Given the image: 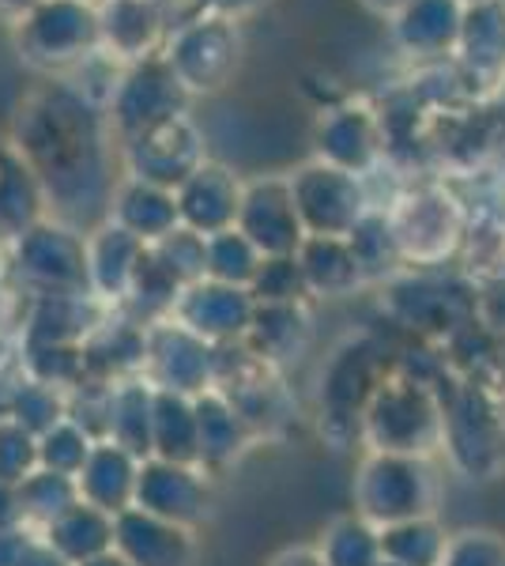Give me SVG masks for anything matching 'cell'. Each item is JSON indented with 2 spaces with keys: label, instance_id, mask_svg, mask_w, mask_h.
<instances>
[{
  "label": "cell",
  "instance_id": "21",
  "mask_svg": "<svg viewBox=\"0 0 505 566\" xmlns=\"http://www.w3.org/2000/svg\"><path fill=\"white\" fill-rule=\"evenodd\" d=\"M136 476H140V458L117 446L114 438H98L84 469L76 472V491L91 506L117 517L136 502Z\"/></svg>",
  "mask_w": 505,
  "mask_h": 566
},
{
  "label": "cell",
  "instance_id": "23",
  "mask_svg": "<svg viewBox=\"0 0 505 566\" xmlns=\"http://www.w3.org/2000/svg\"><path fill=\"white\" fill-rule=\"evenodd\" d=\"M144 258V242L136 234H128L125 227H117L114 219L98 223L87 234V276H91V295L95 298H128L133 287L136 264Z\"/></svg>",
  "mask_w": 505,
  "mask_h": 566
},
{
  "label": "cell",
  "instance_id": "52",
  "mask_svg": "<svg viewBox=\"0 0 505 566\" xmlns=\"http://www.w3.org/2000/svg\"><path fill=\"white\" fill-rule=\"evenodd\" d=\"M381 566H397V563H389V559H381Z\"/></svg>",
  "mask_w": 505,
  "mask_h": 566
},
{
  "label": "cell",
  "instance_id": "26",
  "mask_svg": "<svg viewBox=\"0 0 505 566\" xmlns=\"http://www.w3.org/2000/svg\"><path fill=\"white\" fill-rule=\"evenodd\" d=\"M39 536L72 566H84L98 559V555L114 552V514L80 499L76 506L64 510L57 522L45 525Z\"/></svg>",
  "mask_w": 505,
  "mask_h": 566
},
{
  "label": "cell",
  "instance_id": "32",
  "mask_svg": "<svg viewBox=\"0 0 505 566\" xmlns=\"http://www.w3.org/2000/svg\"><path fill=\"white\" fill-rule=\"evenodd\" d=\"M449 536L434 517H411L381 528V555L397 566H442Z\"/></svg>",
  "mask_w": 505,
  "mask_h": 566
},
{
  "label": "cell",
  "instance_id": "28",
  "mask_svg": "<svg viewBox=\"0 0 505 566\" xmlns=\"http://www.w3.org/2000/svg\"><path fill=\"white\" fill-rule=\"evenodd\" d=\"M298 264L306 276L309 295L325 298H344L351 295L358 283H366L362 269L355 261V250L347 239H328V234H306V242L298 245Z\"/></svg>",
  "mask_w": 505,
  "mask_h": 566
},
{
  "label": "cell",
  "instance_id": "8",
  "mask_svg": "<svg viewBox=\"0 0 505 566\" xmlns=\"http://www.w3.org/2000/svg\"><path fill=\"white\" fill-rule=\"evenodd\" d=\"M178 114H189V95L170 72L167 57L159 53V57L125 69L122 87L106 106V125L125 144Z\"/></svg>",
  "mask_w": 505,
  "mask_h": 566
},
{
  "label": "cell",
  "instance_id": "46",
  "mask_svg": "<svg viewBox=\"0 0 505 566\" xmlns=\"http://www.w3.org/2000/svg\"><path fill=\"white\" fill-rule=\"evenodd\" d=\"M20 566H72V563L64 559V555L53 552V547L45 544L42 536H34V544L27 547V555L20 559Z\"/></svg>",
  "mask_w": 505,
  "mask_h": 566
},
{
  "label": "cell",
  "instance_id": "47",
  "mask_svg": "<svg viewBox=\"0 0 505 566\" xmlns=\"http://www.w3.org/2000/svg\"><path fill=\"white\" fill-rule=\"evenodd\" d=\"M264 4H269V0H215V12H219V15H231V20L242 23L245 15L261 12Z\"/></svg>",
  "mask_w": 505,
  "mask_h": 566
},
{
  "label": "cell",
  "instance_id": "51",
  "mask_svg": "<svg viewBox=\"0 0 505 566\" xmlns=\"http://www.w3.org/2000/svg\"><path fill=\"white\" fill-rule=\"evenodd\" d=\"M84 566H133L125 559V555H117V552H106V555H98V559H91Z\"/></svg>",
  "mask_w": 505,
  "mask_h": 566
},
{
  "label": "cell",
  "instance_id": "14",
  "mask_svg": "<svg viewBox=\"0 0 505 566\" xmlns=\"http://www.w3.org/2000/svg\"><path fill=\"white\" fill-rule=\"evenodd\" d=\"M155 517H167L173 525L192 528L208 517L211 483L200 464H178L162 458H144L140 476H136V502Z\"/></svg>",
  "mask_w": 505,
  "mask_h": 566
},
{
  "label": "cell",
  "instance_id": "36",
  "mask_svg": "<svg viewBox=\"0 0 505 566\" xmlns=\"http://www.w3.org/2000/svg\"><path fill=\"white\" fill-rule=\"evenodd\" d=\"M8 416L20 419L27 431L45 434L61 419H69V392L57 386H45L39 378H23L20 386L8 392Z\"/></svg>",
  "mask_w": 505,
  "mask_h": 566
},
{
  "label": "cell",
  "instance_id": "29",
  "mask_svg": "<svg viewBox=\"0 0 505 566\" xmlns=\"http://www.w3.org/2000/svg\"><path fill=\"white\" fill-rule=\"evenodd\" d=\"M456 57L472 76H498L505 69V0H475L464 8Z\"/></svg>",
  "mask_w": 505,
  "mask_h": 566
},
{
  "label": "cell",
  "instance_id": "25",
  "mask_svg": "<svg viewBox=\"0 0 505 566\" xmlns=\"http://www.w3.org/2000/svg\"><path fill=\"white\" fill-rule=\"evenodd\" d=\"M242 344L261 363H269V367H280V363L295 359L309 344L306 303H256L253 325Z\"/></svg>",
  "mask_w": 505,
  "mask_h": 566
},
{
  "label": "cell",
  "instance_id": "19",
  "mask_svg": "<svg viewBox=\"0 0 505 566\" xmlns=\"http://www.w3.org/2000/svg\"><path fill=\"white\" fill-rule=\"evenodd\" d=\"M464 0H408L392 15V42L411 61L456 57L464 27Z\"/></svg>",
  "mask_w": 505,
  "mask_h": 566
},
{
  "label": "cell",
  "instance_id": "3",
  "mask_svg": "<svg viewBox=\"0 0 505 566\" xmlns=\"http://www.w3.org/2000/svg\"><path fill=\"white\" fill-rule=\"evenodd\" d=\"M167 57L170 72L178 76V84L186 87V95H219L234 84L238 69L245 57V39L242 23L231 15L211 12L204 20L181 27L167 39Z\"/></svg>",
  "mask_w": 505,
  "mask_h": 566
},
{
  "label": "cell",
  "instance_id": "13",
  "mask_svg": "<svg viewBox=\"0 0 505 566\" xmlns=\"http://www.w3.org/2000/svg\"><path fill=\"white\" fill-rule=\"evenodd\" d=\"M381 148L385 129L378 109H370L366 103H351V98L320 109L314 125V151L320 163L362 178L381 159Z\"/></svg>",
  "mask_w": 505,
  "mask_h": 566
},
{
  "label": "cell",
  "instance_id": "20",
  "mask_svg": "<svg viewBox=\"0 0 505 566\" xmlns=\"http://www.w3.org/2000/svg\"><path fill=\"white\" fill-rule=\"evenodd\" d=\"M114 552L133 566H192L197 541H192V528L128 506L114 517Z\"/></svg>",
  "mask_w": 505,
  "mask_h": 566
},
{
  "label": "cell",
  "instance_id": "12",
  "mask_svg": "<svg viewBox=\"0 0 505 566\" xmlns=\"http://www.w3.org/2000/svg\"><path fill=\"white\" fill-rule=\"evenodd\" d=\"M234 227L264 258H295L298 245L306 242V227H302L295 197H291V178L264 175L245 181L242 212H238Z\"/></svg>",
  "mask_w": 505,
  "mask_h": 566
},
{
  "label": "cell",
  "instance_id": "37",
  "mask_svg": "<svg viewBox=\"0 0 505 566\" xmlns=\"http://www.w3.org/2000/svg\"><path fill=\"white\" fill-rule=\"evenodd\" d=\"M347 242H351L355 261H358V269H362L366 280H378L397 261H403L400 245H397V234H392V227H389V216L378 212V208L362 216V223L347 234Z\"/></svg>",
  "mask_w": 505,
  "mask_h": 566
},
{
  "label": "cell",
  "instance_id": "15",
  "mask_svg": "<svg viewBox=\"0 0 505 566\" xmlns=\"http://www.w3.org/2000/svg\"><path fill=\"white\" fill-rule=\"evenodd\" d=\"M144 370L155 389H173L197 397L215 386V348L192 336L178 322H162L148 328V355Z\"/></svg>",
  "mask_w": 505,
  "mask_h": 566
},
{
  "label": "cell",
  "instance_id": "27",
  "mask_svg": "<svg viewBox=\"0 0 505 566\" xmlns=\"http://www.w3.org/2000/svg\"><path fill=\"white\" fill-rule=\"evenodd\" d=\"M45 208V193L34 170L12 144H0V245H12L27 227H34Z\"/></svg>",
  "mask_w": 505,
  "mask_h": 566
},
{
  "label": "cell",
  "instance_id": "34",
  "mask_svg": "<svg viewBox=\"0 0 505 566\" xmlns=\"http://www.w3.org/2000/svg\"><path fill=\"white\" fill-rule=\"evenodd\" d=\"M264 264V253L245 239L238 227L223 234H211L204 242V280L231 283V287H253L256 272Z\"/></svg>",
  "mask_w": 505,
  "mask_h": 566
},
{
  "label": "cell",
  "instance_id": "39",
  "mask_svg": "<svg viewBox=\"0 0 505 566\" xmlns=\"http://www.w3.org/2000/svg\"><path fill=\"white\" fill-rule=\"evenodd\" d=\"M39 434L27 431L20 419L0 416V480L4 483H23L31 472H39Z\"/></svg>",
  "mask_w": 505,
  "mask_h": 566
},
{
  "label": "cell",
  "instance_id": "48",
  "mask_svg": "<svg viewBox=\"0 0 505 566\" xmlns=\"http://www.w3.org/2000/svg\"><path fill=\"white\" fill-rule=\"evenodd\" d=\"M39 4H45V0H0V23L15 27L23 15H31Z\"/></svg>",
  "mask_w": 505,
  "mask_h": 566
},
{
  "label": "cell",
  "instance_id": "41",
  "mask_svg": "<svg viewBox=\"0 0 505 566\" xmlns=\"http://www.w3.org/2000/svg\"><path fill=\"white\" fill-rule=\"evenodd\" d=\"M204 242L208 239H200L197 231L178 227V231L167 234V239L151 242V253L181 280V287H189V283L204 280Z\"/></svg>",
  "mask_w": 505,
  "mask_h": 566
},
{
  "label": "cell",
  "instance_id": "18",
  "mask_svg": "<svg viewBox=\"0 0 505 566\" xmlns=\"http://www.w3.org/2000/svg\"><path fill=\"white\" fill-rule=\"evenodd\" d=\"M103 53L122 65H140L167 50V23H162L155 0H95Z\"/></svg>",
  "mask_w": 505,
  "mask_h": 566
},
{
  "label": "cell",
  "instance_id": "35",
  "mask_svg": "<svg viewBox=\"0 0 505 566\" xmlns=\"http://www.w3.org/2000/svg\"><path fill=\"white\" fill-rule=\"evenodd\" d=\"M20 488V510H23V525L42 533L50 522H57L69 506L80 502V491H76V480L72 476H61V472H50V469H39L31 472Z\"/></svg>",
  "mask_w": 505,
  "mask_h": 566
},
{
  "label": "cell",
  "instance_id": "45",
  "mask_svg": "<svg viewBox=\"0 0 505 566\" xmlns=\"http://www.w3.org/2000/svg\"><path fill=\"white\" fill-rule=\"evenodd\" d=\"M23 525V510H20V488L15 483L0 480V533Z\"/></svg>",
  "mask_w": 505,
  "mask_h": 566
},
{
  "label": "cell",
  "instance_id": "11",
  "mask_svg": "<svg viewBox=\"0 0 505 566\" xmlns=\"http://www.w3.org/2000/svg\"><path fill=\"white\" fill-rule=\"evenodd\" d=\"M256 314V298L250 287H231L219 280H197L178 295V303L170 310V322L189 328L192 336H200L211 348L245 340Z\"/></svg>",
  "mask_w": 505,
  "mask_h": 566
},
{
  "label": "cell",
  "instance_id": "30",
  "mask_svg": "<svg viewBox=\"0 0 505 566\" xmlns=\"http://www.w3.org/2000/svg\"><path fill=\"white\" fill-rule=\"evenodd\" d=\"M151 458L200 464V438H197V400L173 389H155V416H151Z\"/></svg>",
  "mask_w": 505,
  "mask_h": 566
},
{
  "label": "cell",
  "instance_id": "4",
  "mask_svg": "<svg viewBox=\"0 0 505 566\" xmlns=\"http://www.w3.org/2000/svg\"><path fill=\"white\" fill-rule=\"evenodd\" d=\"M445 431V416L434 405L427 386L419 381H381L374 400L366 405L362 434L374 453H403V458H427Z\"/></svg>",
  "mask_w": 505,
  "mask_h": 566
},
{
  "label": "cell",
  "instance_id": "24",
  "mask_svg": "<svg viewBox=\"0 0 505 566\" xmlns=\"http://www.w3.org/2000/svg\"><path fill=\"white\" fill-rule=\"evenodd\" d=\"M197 438H200V469L219 472L231 461L242 458V450L250 446L253 427L238 416V408L223 397L215 386L197 392Z\"/></svg>",
  "mask_w": 505,
  "mask_h": 566
},
{
  "label": "cell",
  "instance_id": "9",
  "mask_svg": "<svg viewBox=\"0 0 505 566\" xmlns=\"http://www.w3.org/2000/svg\"><path fill=\"white\" fill-rule=\"evenodd\" d=\"M122 159H125L128 178L151 181V186H162V189H178L192 170L208 163L204 133L197 129V122H192L189 114H178V117H170V122L125 140Z\"/></svg>",
  "mask_w": 505,
  "mask_h": 566
},
{
  "label": "cell",
  "instance_id": "1",
  "mask_svg": "<svg viewBox=\"0 0 505 566\" xmlns=\"http://www.w3.org/2000/svg\"><path fill=\"white\" fill-rule=\"evenodd\" d=\"M106 114L69 80H50L23 98L12 125V148L39 178L45 205L91 200L106 186Z\"/></svg>",
  "mask_w": 505,
  "mask_h": 566
},
{
  "label": "cell",
  "instance_id": "31",
  "mask_svg": "<svg viewBox=\"0 0 505 566\" xmlns=\"http://www.w3.org/2000/svg\"><path fill=\"white\" fill-rule=\"evenodd\" d=\"M155 386L148 378H122L109 386V434L136 458H151Z\"/></svg>",
  "mask_w": 505,
  "mask_h": 566
},
{
  "label": "cell",
  "instance_id": "6",
  "mask_svg": "<svg viewBox=\"0 0 505 566\" xmlns=\"http://www.w3.org/2000/svg\"><path fill=\"white\" fill-rule=\"evenodd\" d=\"M434 506V472L427 458L370 453L355 476V514L370 525H397L427 517Z\"/></svg>",
  "mask_w": 505,
  "mask_h": 566
},
{
  "label": "cell",
  "instance_id": "50",
  "mask_svg": "<svg viewBox=\"0 0 505 566\" xmlns=\"http://www.w3.org/2000/svg\"><path fill=\"white\" fill-rule=\"evenodd\" d=\"M358 4H362L370 15H381V20H392V15H397L400 8L408 4V0H358Z\"/></svg>",
  "mask_w": 505,
  "mask_h": 566
},
{
  "label": "cell",
  "instance_id": "43",
  "mask_svg": "<svg viewBox=\"0 0 505 566\" xmlns=\"http://www.w3.org/2000/svg\"><path fill=\"white\" fill-rule=\"evenodd\" d=\"M155 8H159L162 23H167V31L173 34V31H181V27L215 12V0H155Z\"/></svg>",
  "mask_w": 505,
  "mask_h": 566
},
{
  "label": "cell",
  "instance_id": "42",
  "mask_svg": "<svg viewBox=\"0 0 505 566\" xmlns=\"http://www.w3.org/2000/svg\"><path fill=\"white\" fill-rule=\"evenodd\" d=\"M442 566H505V541L486 528H467V533L449 536Z\"/></svg>",
  "mask_w": 505,
  "mask_h": 566
},
{
  "label": "cell",
  "instance_id": "5",
  "mask_svg": "<svg viewBox=\"0 0 505 566\" xmlns=\"http://www.w3.org/2000/svg\"><path fill=\"white\" fill-rule=\"evenodd\" d=\"M12 272L31 295H91L87 234L61 219H39L8 245Z\"/></svg>",
  "mask_w": 505,
  "mask_h": 566
},
{
  "label": "cell",
  "instance_id": "2",
  "mask_svg": "<svg viewBox=\"0 0 505 566\" xmlns=\"http://www.w3.org/2000/svg\"><path fill=\"white\" fill-rule=\"evenodd\" d=\"M12 45L27 69L64 80L103 50L95 0H45L12 27Z\"/></svg>",
  "mask_w": 505,
  "mask_h": 566
},
{
  "label": "cell",
  "instance_id": "33",
  "mask_svg": "<svg viewBox=\"0 0 505 566\" xmlns=\"http://www.w3.org/2000/svg\"><path fill=\"white\" fill-rule=\"evenodd\" d=\"M317 555L325 566H381V528L358 514L336 517L320 536Z\"/></svg>",
  "mask_w": 505,
  "mask_h": 566
},
{
  "label": "cell",
  "instance_id": "44",
  "mask_svg": "<svg viewBox=\"0 0 505 566\" xmlns=\"http://www.w3.org/2000/svg\"><path fill=\"white\" fill-rule=\"evenodd\" d=\"M34 528H8V533H0V566H20V559L27 555V547L34 544Z\"/></svg>",
  "mask_w": 505,
  "mask_h": 566
},
{
  "label": "cell",
  "instance_id": "16",
  "mask_svg": "<svg viewBox=\"0 0 505 566\" xmlns=\"http://www.w3.org/2000/svg\"><path fill=\"white\" fill-rule=\"evenodd\" d=\"M381 370H378V352L366 340L344 344L328 370L320 374V419L328 423H344L355 427L362 423L366 405L374 400V392L381 386Z\"/></svg>",
  "mask_w": 505,
  "mask_h": 566
},
{
  "label": "cell",
  "instance_id": "7",
  "mask_svg": "<svg viewBox=\"0 0 505 566\" xmlns=\"http://www.w3.org/2000/svg\"><path fill=\"white\" fill-rule=\"evenodd\" d=\"M291 178V197H295L298 219L306 234H328V239H347L366 212H374L366 181L347 175L328 163H306Z\"/></svg>",
  "mask_w": 505,
  "mask_h": 566
},
{
  "label": "cell",
  "instance_id": "22",
  "mask_svg": "<svg viewBox=\"0 0 505 566\" xmlns=\"http://www.w3.org/2000/svg\"><path fill=\"white\" fill-rule=\"evenodd\" d=\"M109 219L117 227H125L128 234H136L144 245L167 239L181 227V216H178V197L173 189H162V186H151V181H140V178H122L109 193Z\"/></svg>",
  "mask_w": 505,
  "mask_h": 566
},
{
  "label": "cell",
  "instance_id": "17",
  "mask_svg": "<svg viewBox=\"0 0 505 566\" xmlns=\"http://www.w3.org/2000/svg\"><path fill=\"white\" fill-rule=\"evenodd\" d=\"M242 193H245V181L238 178L231 167L208 159L204 167H197L178 189H173L181 227L197 231L200 239L231 231L238 223V212H242Z\"/></svg>",
  "mask_w": 505,
  "mask_h": 566
},
{
  "label": "cell",
  "instance_id": "49",
  "mask_svg": "<svg viewBox=\"0 0 505 566\" xmlns=\"http://www.w3.org/2000/svg\"><path fill=\"white\" fill-rule=\"evenodd\" d=\"M272 566H325L317 555V547H291V552L275 555Z\"/></svg>",
  "mask_w": 505,
  "mask_h": 566
},
{
  "label": "cell",
  "instance_id": "40",
  "mask_svg": "<svg viewBox=\"0 0 505 566\" xmlns=\"http://www.w3.org/2000/svg\"><path fill=\"white\" fill-rule=\"evenodd\" d=\"M250 291L256 303H306L309 295L298 258H264Z\"/></svg>",
  "mask_w": 505,
  "mask_h": 566
},
{
  "label": "cell",
  "instance_id": "38",
  "mask_svg": "<svg viewBox=\"0 0 505 566\" xmlns=\"http://www.w3.org/2000/svg\"><path fill=\"white\" fill-rule=\"evenodd\" d=\"M91 446H95V438H91L76 419H61L57 427H50L45 434H39V461H42V469L76 480V472L84 469Z\"/></svg>",
  "mask_w": 505,
  "mask_h": 566
},
{
  "label": "cell",
  "instance_id": "10",
  "mask_svg": "<svg viewBox=\"0 0 505 566\" xmlns=\"http://www.w3.org/2000/svg\"><path fill=\"white\" fill-rule=\"evenodd\" d=\"M389 227L397 234L400 258L434 264L456 250L464 234L461 208L445 189H411L389 212Z\"/></svg>",
  "mask_w": 505,
  "mask_h": 566
}]
</instances>
